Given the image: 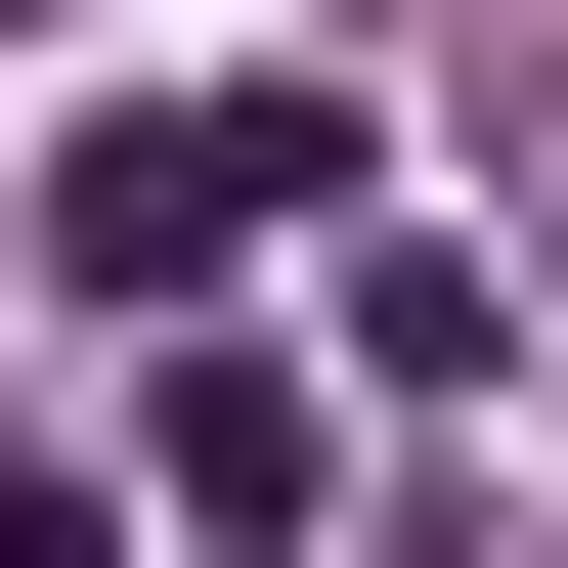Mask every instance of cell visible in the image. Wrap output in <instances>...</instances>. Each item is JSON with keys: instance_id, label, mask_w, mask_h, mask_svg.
Instances as JSON below:
<instances>
[{"instance_id": "6da1fadb", "label": "cell", "mask_w": 568, "mask_h": 568, "mask_svg": "<svg viewBox=\"0 0 568 568\" xmlns=\"http://www.w3.org/2000/svg\"><path fill=\"white\" fill-rule=\"evenodd\" d=\"M263 219H306V88H88V132H44V263L88 306H219Z\"/></svg>"}, {"instance_id": "7a4b0ae2", "label": "cell", "mask_w": 568, "mask_h": 568, "mask_svg": "<svg viewBox=\"0 0 568 568\" xmlns=\"http://www.w3.org/2000/svg\"><path fill=\"white\" fill-rule=\"evenodd\" d=\"M0 568H132V481H44V437H0Z\"/></svg>"}]
</instances>
